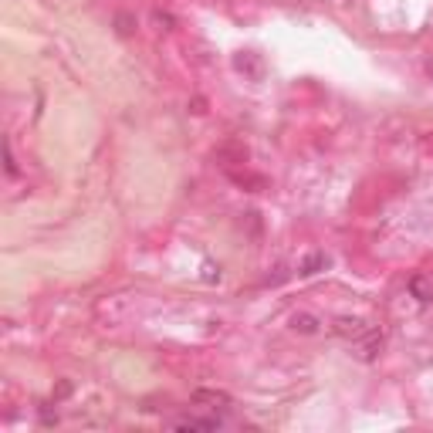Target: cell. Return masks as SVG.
<instances>
[{"mask_svg": "<svg viewBox=\"0 0 433 433\" xmlns=\"http://www.w3.org/2000/svg\"><path fill=\"white\" fill-rule=\"evenodd\" d=\"M430 75H433V62H430Z\"/></svg>", "mask_w": 433, "mask_h": 433, "instance_id": "9", "label": "cell"}, {"mask_svg": "<svg viewBox=\"0 0 433 433\" xmlns=\"http://www.w3.org/2000/svg\"><path fill=\"white\" fill-rule=\"evenodd\" d=\"M410 291L417 294L420 301H433V281H427L423 275H417V278L410 281Z\"/></svg>", "mask_w": 433, "mask_h": 433, "instance_id": "5", "label": "cell"}, {"mask_svg": "<svg viewBox=\"0 0 433 433\" xmlns=\"http://www.w3.org/2000/svg\"><path fill=\"white\" fill-rule=\"evenodd\" d=\"M193 403H197V406H210V410H231L233 406V400L224 389H197V393H193Z\"/></svg>", "mask_w": 433, "mask_h": 433, "instance_id": "1", "label": "cell"}, {"mask_svg": "<svg viewBox=\"0 0 433 433\" xmlns=\"http://www.w3.org/2000/svg\"><path fill=\"white\" fill-rule=\"evenodd\" d=\"M7 173H11V176L17 173V159H14V149H11V142H7Z\"/></svg>", "mask_w": 433, "mask_h": 433, "instance_id": "8", "label": "cell"}, {"mask_svg": "<svg viewBox=\"0 0 433 433\" xmlns=\"http://www.w3.org/2000/svg\"><path fill=\"white\" fill-rule=\"evenodd\" d=\"M233 64H237V71H250L254 78L261 75V62H258V58H250V54H244V58H233Z\"/></svg>", "mask_w": 433, "mask_h": 433, "instance_id": "7", "label": "cell"}, {"mask_svg": "<svg viewBox=\"0 0 433 433\" xmlns=\"http://www.w3.org/2000/svg\"><path fill=\"white\" fill-rule=\"evenodd\" d=\"M325 267H328V258H325V254H308L305 264H301V275H318Z\"/></svg>", "mask_w": 433, "mask_h": 433, "instance_id": "6", "label": "cell"}, {"mask_svg": "<svg viewBox=\"0 0 433 433\" xmlns=\"http://www.w3.org/2000/svg\"><path fill=\"white\" fill-rule=\"evenodd\" d=\"M173 427L176 430H220L224 423L216 417H207V420H200V417H183V420H173Z\"/></svg>", "mask_w": 433, "mask_h": 433, "instance_id": "3", "label": "cell"}, {"mask_svg": "<svg viewBox=\"0 0 433 433\" xmlns=\"http://www.w3.org/2000/svg\"><path fill=\"white\" fill-rule=\"evenodd\" d=\"M335 332H339L342 339L359 342V339H366V335H369L372 328H369L366 322H362V318H339V322H335Z\"/></svg>", "mask_w": 433, "mask_h": 433, "instance_id": "2", "label": "cell"}, {"mask_svg": "<svg viewBox=\"0 0 433 433\" xmlns=\"http://www.w3.org/2000/svg\"><path fill=\"white\" fill-rule=\"evenodd\" d=\"M291 328L294 332H301V335H315V332H318V318L308 315V311H298V315L291 318Z\"/></svg>", "mask_w": 433, "mask_h": 433, "instance_id": "4", "label": "cell"}]
</instances>
